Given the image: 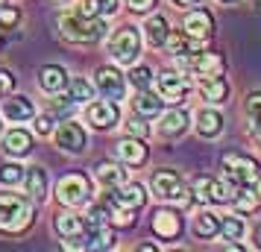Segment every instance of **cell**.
<instances>
[{
  "label": "cell",
  "instance_id": "6da1fadb",
  "mask_svg": "<svg viewBox=\"0 0 261 252\" xmlns=\"http://www.w3.org/2000/svg\"><path fill=\"white\" fill-rule=\"evenodd\" d=\"M62 36L71 38V41H80V44H94L106 36V21L100 15H88V12H68L62 15Z\"/></svg>",
  "mask_w": 261,
  "mask_h": 252
},
{
  "label": "cell",
  "instance_id": "7a4b0ae2",
  "mask_svg": "<svg viewBox=\"0 0 261 252\" xmlns=\"http://www.w3.org/2000/svg\"><path fill=\"white\" fill-rule=\"evenodd\" d=\"M30 223H33V205L18 193H0V229L24 232Z\"/></svg>",
  "mask_w": 261,
  "mask_h": 252
},
{
  "label": "cell",
  "instance_id": "3957f363",
  "mask_svg": "<svg viewBox=\"0 0 261 252\" xmlns=\"http://www.w3.org/2000/svg\"><path fill=\"white\" fill-rule=\"evenodd\" d=\"M138 50H141V36H138L135 26H120V30H115V36L109 38V53H112V59L120 62V65L135 62Z\"/></svg>",
  "mask_w": 261,
  "mask_h": 252
},
{
  "label": "cell",
  "instance_id": "277c9868",
  "mask_svg": "<svg viewBox=\"0 0 261 252\" xmlns=\"http://www.w3.org/2000/svg\"><path fill=\"white\" fill-rule=\"evenodd\" d=\"M153 191L162 197V200H179V203L191 205L194 200L191 197H185V185H182V176H179L176 170H155L153 173Z\"/></svg>",
  "mask_w": 261,
  "mask_h": 252
},
{
  "label": "cell",
  "instance_id": "5b68a950",
  "mask_svg": "<svg viewBox=\"0 0 261 252\" xmlns=\"http://www.w3.org/2000/svg\"><path fill=\"white\" fill-rule=\"evenodd\" d=\"M88 193H91V182L88 176L83 173H71V176H65L59 182V188H56V197H59V203L65 205H83L88 200Z\"/></svg>",
  "mask_w": 261,
  "mask_h": 252
},
{
  "label": "cell",
  "instance_id": "8992f818",
  "mask_svg": "<svg viewBox=\"0 0 261 252\" xmlns=\"http://www.w3.org/2000/svg\"><path fill=\"white\" fill-rule=\"evenodd\" d=\"M85 118H88V123L94 129H109L112 123H118L120 108L115 100H97V103H91V106L85 108Z\"/></svg>",
  "mask_w": 261,
  "mask_h": 252
},
{
  "label": "cell",
  "instance_id": "52a82bcc",
  "mask_svg": "<svg viewBox=\"0 0 261 252\" xmlns=\"http://www.w3.org/2000/svg\"><path fill=\"white\" fill-rule=\"evenodd\" d=\"M97 91L106 97V100H120L123 97V88H126V82H123V73L118 71V68H97Z\"/></svg>",
  "mask_w": 261,
  "mask_h": 252
},
{
  "label": "cell",
  "instance_id": "ba28073f",
  "mask_svg": "<svg viewBox=\"0 0 261 252\" xmlns=\"http://www.w3.org/2000/svg\"><path fill=\"white\" fill-rule=\"evenodd\" d=\"M153 232L162 240H176L182 235V217L170 208H159L153 214Z\"/></svg>",
  "mask_w": 261,
  "mask_h": 252
},
{
  "label": "cell",
  "instance_id": "9c48e42d",
  "mask_svg": "<svg viewBox=\"0 0 261 252\" xmlns=\"http://www.w3.org/2000/svg\"><path fill=\"white\" fill-rule=\"evenodd\" d=\"M191 91V85L185 76H179L176 71H165L162 76H159V94H162V100H167V103H182V97Z\"/></svg>",
  "mask_w": 261,
  "mask_h": 252
},
{
  "label": "cell",
  "instance_id": "30bf717a",
  "mask_svg": "<svg viewBox=\"0 0 261 252\" xmlns=\"http://www.w3.org/2000/svg\"><path fill=\"white\" fill-rule=\"evenodd\" d=\"M56 144L65 150V153H83L85 150V132L80 123L73 120H65L59 129H56Z\"/></svg>",
  "mask_w": 261,
  "mask_h": 252
},
{
  "label": "cell",
  "instance_id": "8fae6325",
  "mask_svg": "<svg viewBox=\"0 0 261 252\" xmlns=\"http://www.w3.org/2000/svg\"><path fill=\"white\" fill-rule=\"evenodd\" d=\"M3 118L12 120V123H24V120L36 118V106H33V100L24 97V94L3 97Z\"/></svg>",
  "mask_w": 261,
  "mask_h": 252
},
{
  "label": "cell",
  "instance_id": "7c38bea8",
  "mask_svg": "<svg viewBox=\"0 0 261 252\" xmlns=\"http://www.w3.org/2000/svg\"><path fill=\"white\" fill-rule=\"evenodd\" d=\"M214 30V21H212V12L208 9H194L191 15H185V36L191 41H202L208 38Z\"/></svg>",
  "mask_w": 261,
  "mask_h": 252
},
{
  "label": "cell",
  "instance_id": "4fadbf2b",
  "mask_svg": "<svg viewBox=\"0 0 261 252\" xmlns=\"http://www.w3.org/2000/svg\"><path fill=\"white\" fill-rule=\"evenodd\" d=\"M106 200L115 205H123V208H141L147 203V191L144 185H126V188H115V191H106Z\"/></svg>",
  "mask_w": 261,
  "mask_h": 252
},
{
  "label": "cell",
  "instance_id": "5bb4252c",
  "mask_svg": "<svg viewBox=\"0 0 261 252\" xmlns=\"http://www.w3.org/2000/svg\"><path fill=\"white\" fill-rule=\"evenodd\" d=\"M188 68L200 76H220L226 62L217 53H194V56H188Z\"/></svg>",
  "mask_w": 261,
  "mask_h": 252
},
{
  "label": "cell",
  "instance_id": "9a60e30c",
  "mask_svg": "<svg viewBox=\"0 0 261 252\" xmlns=\"http://www.w3.org/2000/svg\"><path fill=\"white\" fill-rule=\"evenodd\" d=\"M94 176H97V182H100L103 191H115V188H120V185L126 182V170H120V164L103 161V164L94 167Z\"/></svg>",
  "mask_w": 261,
  "mask_h": 252
},
{
  "label": "cell",
  "instance_id": "2e32d148",
  "mask_svg": "<svg viewBox=\"0 0 261 252\" xmlns=\"http://www.w3.org/2000/svg\"><path fill=\"white\" fill-rule=\"evenodd\" d=\"M38 85H41L47 94H59L62 88L68 85V73H65V68H59V65H44V68L38 71Z\"/></svg>",
  "mask_w": 261,
  "mask_h": 252
},
{
  "label": "cell",
  "instance_id": "e0dca14e",
  "mask_svg": "<svg viewBox=\"0 0 261 252\" xmlns=\"http://www.w3.org/2000/svg\"><path fill=\"white\" fill-rule=\"evenodd\" d=\"M21 182H24L27 193H30L36 203H41V200L47 197V173H44L41 167H27Z\"/></svg>",
  "mask_w": 261,
  "mask_h": 252
},
{
  "label": "cell",
  "instance_id": "ac0fdd59",
  "mask_svg": "<svg viewBox=\"0 0 261 252\" xmlns=\"http://www.w3.org/2000/svg\"><path fill=\"white\" fill-rule=\"evenodd\" d=\"M197 132L202 138H217V135L223 132V115L214 111V108H202L200 115H197Z\"/></svg>",
  "mask_w": 261,
  "mask_h": 252
},
{
  "label": "cell",
  "instance_id": "d6986e66",
  "mask_svg": "<svg viewBox=\"0 0 261 252\" xmlns=\"http://www.w3.org/2000/svg\"><path fill=\"white\" fill-rule=\"evenodd\" d=\"M3 150L9 156H27L33 150V138H30L27 129H9V132L3 135Z\"/></svg>",
  "mask_w": 261,
  "mask_h": 252
},
{
  "label": "cell",
  "instance_id": "ffe728a7",
  "mask_svg": "<svg viewBox=\"0 0 261 252\" xmlns=\"http://www.w3.org/2000/svg\"><path fill=\"white\" fill-rule=\"evenodd\" d=\"M200 94L205 103H214L217 106V103H223L226 97H229V82H226L223 76H205L200 85Z\"/></svg>",
  "mask_w": 261,
  "mask_h": 252
},
{
  "label": "cell",
  "instance_id": "44dd1931",
  "mask_svg": "<svg viewBox=\"0 0 261 252\" xmlns=\"http://www.w3.org/2000/svg\"><path fill=\"white\" fill-rule=\"evenodd\" d=\"M118 156L120 161H126V164H141L144 158H147V147H144V138H123L118 144Z\"/></svg>",
  "mask_w": 261,
  "mask_h": 252
},
{
  "label": "cell",
  "instance_id": "7402d4cb",
  "mask_svg": "<svg viewBox=\"0 0 261 252\" xmlns=\"http://www.w3.org/2000/svg\"><path fill=\"white\" fill-rule=\"evenodd\" d=\"M132 106H135V115H138V118L147 120V118H155V115L162 111L165 100H162V97H155V94H150L147 88H141V91H138V97L132 100Z\"/></svg>",
  "mask_w": 261,
  "mask_h": 252
},
{
  "label": "cell",
  "instance_id": "603a6c76",
  "mask_svg": "<svg viewBox=\"0 0 261 252\" xmlns=\"http://www.w3.org/2000/svg\"><path fill=\"white\" fill-rule=\"evenodd\" d=\"M188 123H191V118H188V111H182V108H173V111H167L165 118H162V135L165 138H173V135H182L185 129H188Z\"/></svg>",
  "mask_w": 261,
  "mask_h": 252
},
{
  "label": "cell",
  "instance_id": "cb8c5ba5",
  "mask_svg": "<svg viewBox=\"0 0 261 252\" xmlns=\"http://www.w3.org/2000/svg\"><path fill=\"white\" fill-rule=\"evenodd\" d=\"M144 33H147V41L153 44V47H165L167 36H170V24H167L165 15H153L147 26H144Z\"/></svg>",
  "mask_w": 261,
  "mask_h": 252
},
{
  "label": "cell",
  "instance_id": "d4e9b609",
  "mask_svg": "<svg viewBox=\"0 0 261 252\" xmlns=\"http://www.w3.org/2000/svg\"><path fill=\"white\" fill-rule=\"evenodd\" d=\"M223 167L226 170H235V173H244L247 179H258V164L247 156H238V153H226L223 156Z\"/></svg>",
  "mask_w": 261,
  "mask_h": 252
},
{
  "label": "cell",
  "instance_id": "484cf974",
  "mask_svg": "<svg viewBox=\"0 0 261 252\" xmlns=\"http://www.w3.org/2000/svg\"><path fill=\"white\" fill-rule=\"evenodd\" d=\"M194 232L202 235V238H214L220 232V217L214 214V211H200L197 220H194Z\"/></svg>",
  "mask_w": 261,
  "mask_h": 252
},
{
  "label": "cell",
  "instance_id": "4316f807",
  "mask_svg": "<svg viewBox=\"0 0 261 252\" xmlns=\"http://www.w3.org/2000/svg\"><path fill=\"white\" fill-rule=\"evenodd\" d=\"M106 214H109L106 203H97V205L88 208V214H85V220H83V226L88 229V235H94V232H100V229L106 226Z\"/></svg>",
  "mask_w": 261,
  "mask_h": 252
},
{
  "label": "cell",
  "instance_id": "83f0119b",
  "mask_svg": "<svg viewBox=\"0 0 261 252\" xmlns=\"http://www.w3.org/2000/svg\"><path fill=\"white\" fill-rule=\"evenodd\" d=\"M247 115H249V126L255 141H261V91H252L247 100Z\"/></svg>",
  "mask_w": 261,
  "mask_h": 252
},
{
  "label": "cell",
  "instance_id": "f1b7e54d",
  "mask_svg": "<svg viewBox=\"0 0 261 252\" xmlns=\"http://www.w3.org/2000/svg\"><path fill=\"white\" fill-rule=\"evenodd\" d=\"M220 235H223L229 243L244 238V220L241 217H220Z\"/></svg>",
  "mask_w": 261,
  "mask_h": 252
},
{
  "label": "cell",
  "instance_id": "f546056e",
  "mask_svg": "<svg viewBox=\"0 0 261 252\" xmlns=\"http://www.w3.org/2000/svg\"><path fill=\"white\" fill-rule=\"evenodd\" d=\"M56 232H59L62 238H73V235H80V232H83V217H73V214L56 217Z\"/></svg>",
  "mask_w": 261,
  "mask_h": 252
},
{
  "label": "cell",
  "instance_id": "4dcf8cb0",
  "mask_svg": "<svg viewBox=\"0 0 261 252\" xmlns=\"http://www.w3.org/2000/svg\"><path fill=\"white\" fill-rule=\"evenodd\" d=\"M68 97L73 103H85V100L94 97V85L85 82V79H73V82H68Z\"/></svg>",
  "mask_w": 261,
  "mask_h": 252
},
{
  "label": "cell",
  "instance_id": "1f68e13d",
  "mask_svg": "<svg viewBox=\"0 0 261 252\" xmlns=\"http://www.w3.org/2000/svg\"><path fill=\"white\" fill-rule=\"evenodd\" d=\"M165 47H167V53H173V56H185V53H194V47H191V38L188 36H167V41H165Z\"/></svg>",
  "mask_w": 261,
  "mask_h": 252
},
{
  "label": "cell",
  "instance_id": "d6a6232c",
  "mask_svg": "<svg viewBox=\"0 0 261 252\" xmlns=\"http://www.w3.org/2000/svg\"><path fill=\"white\" fill-rule=\"evenodd\" d=\"M118 9V0H85V6H83V12L88 15H112Z\"/></svg>",
  "mask_w": 261,
  "mask_h": 252
},
{
  "label": "cell",
  "instance_id": "836d02e7",
  "mask_svg": "<svg viewBox=\"0 0 261 252\" xmlns=\"http://www.w3.org/2000/svg\"><path fill=\"white\" fill-rule=\"evenodd\" d=\"M129 79H132V85H135L138 91H141V88H150V82H153V71H150L147 65H138V68H132Z\"/></svg>",
  "mask_w": 261,
  "mask_h": 252
},
{
  "label": "cell",
  "instance_id": "e575fe53",
  "mask_svg": "<svg viewBox=\"0 0 261 252\" xmlns=\"http://www.w3.org/2000/svg\"><path fill=\"white\" fill-rule=\"evenodd\" d=\"M21 179H24V167L21 164H3L0 167V182L3 185H18Z\"/></svg>",
  "mask_w": 261,
  "mask_h": 252
},
{
  "label": "cell",
  "instance_id": "d590c367",
  "mask_svg": "<svg viewBox=\"0 0 261 252\" xmlns=\"http://www.w3.org/2000/svg\"><path fill=\"white\" fill-rule=\"evenodd\" d=\"M18 21H21V12L15 9V6H0V26L3 30H12V26H18Z\"/></svg>",
  "mask_w": 261,
  "mask_h": 252
},
{
  "label": "cell",
  "instance_id": "8d00e7d4",
  "mask_svg": "<svg viewBox=\"0 0 261 252\" xmlns=\"http://www.w3.org/2000/svg\"><path fill=\"white\" fill-rule=\"evenodd\" d=\"M91 238H94V243H91L94 249H109V246L115 243V229H100V232H94Z\"/></svg>",
  "mask_w": 261,
  "mask_h": 252
},
{
  "label": "cell",
  "instance_id": "74e56055",
  "mask_svg": "<svg viewBox=\"0 0 261 252\" xmlns=\"http://www.w3.org/2000/svg\"><path fill=\"white\" fill-rule=\"evenodd\" d=\"M126 132H129V135H135V138H147V132H150V126H147V123H144L141 118H135V120H129V123H126Z\"/></svg>",
  "mask_w": 261,
  "mask_h": 252
},
{
  "label": "cell",
  "instance_id": "f35d334b",
  "mask_svg": "<svg viewBox=\"0 0 261 252\" xmlns=\"http://www.w3.org/2000/svg\"><path fill=\"white\" fill-rule=\"evenodd\" d=\"M53 123H56V120H53V111H50V115H38L36 118V132L38 135H50Z\"/></svg>",
  "mask_w": 261,
  "mask_h": 252
},
{
  "label": "cell",
  "instance_id": "ab89813d",
  "mask_svg": "<svg viewBox=\"0 0 261 252\" xmlns=\"http://www.w3.org/2000/svg\"><path fill=\"white\" fill-rule=\"evenodd\" d=\"M50 108H53V111H71L73 108V100L71 97H53V100H50Z\"/></svg>",
  "mask_w": 261,
  "mask_h": 252
},
{
  "label": "cell",
  "instance_id": "60d3db41",
  "mask_svg": "<svg viewBox=\"0 0 261 252\" xmlns=\"http://www.w3.org/2000/svg\"><path fill=\"white\" fill-rule=\"evenodd\" d=\"M126 6H129L132 12H150L155 6V0H126Z\"/></svg>",
  "mask_w": 261,
  "mask_h": 252
},
{
  "label": "cell",
  "instance_id": "b9f144b4",
  "mask_svg": "<svg viewBox=\"0 0 261 252\" xmlns=\"http://www.w3.org/2000/svg\"><path fill=\"white\" fill-rule=\"evenodd\" d=\"M12 85H15L12 73H9V71H0V97L6 94V91H12Z\"/></svg>",
  "mask_w": 261,
  "mask_h": 252
},
{
  "label": "cell",
  "instance_id": "7bdbcfd3",
  "mask_svg": "<svg viewBox=\"0 0 261 252\" xmlns=\"http://www.w3.org/2000/svg\"><path fill=\"white\" fill-rule=\"evenodd\" d=\"M252 238H255V246H258V249H261V223H258V226H255V232H252Z\"/></svg>",
  "mask_w": 261,
  "mask_h": 252
},
{
  "label": "cell",
  "instance_id": "ee69618b",
  "mask_svg": "<svg viewBox=\"0 0 261 252\" xmlns=\"http://www.w3.org/2000/svg\"><path fill=\"white\" fill-rule=\"evenodd\" d=\"M173 3H176V6H197L200 0H173Z\"/></svg>",
  "mask_w": 261,
  "mask_h": 252
},
{
  "label": "cell",
  "instance_id": "f6af8a7d",
  "mask_svg": "<svg viewBox=\"0 0 261 252\" xmlns=\"http://www.w3.org/2000/svg\"><path fill=\"white\" fill-rule=\"evenodd\" d=\"M252 188H255V197H258V203H261V176L252 182Z\"/></svg>",
  "mask_w": 261,
  "mask_h": 252
},
{
  "label": "cell",
  "instance_id": "bcb514c9",
  "mask_svg": "<svg viewBox=\"0 0 261 252\" xmlns=\"http://www.w3.org/2000/svg\"><path fill=\"white\" fill-rule=\"evenodd\" d=\"M223 3H238V0H223Z\"/></svg>",
  "mask_w": 261,
  "mask_h": 252
},
{
  "label": "cell",
  "instance_id": "7dc6e473",
  "mask_svg": "<svg viewBox=\"0 0 261 252\" xmlns=\"http://www.w3.org/2000/svg\"><path fill=\"white\" fill-rule=\"evenodd\" d=\"M255 6H261V0H255Z\"/></svg>",
  "mask_w": 261,
  "mask_h": 252
},
{
  "label": "cell",
  "instance_id": "c3c4849f",
  "mask_svg": "<svg viewBox=\"0 0 261 252\" xmlns=\"http://www.w3.org/2000/svg\"><path fill=\"white\" fill-rule=\"evenodd\" d=\"M3 3H6V0H0V6H3Z\"/></svg>",
  "mask_w": 261,
  "mask_h": 252
},
{
  "label": "cell",
  "instance_id": "681fc988",
  "mask_svg": "<svg viewBox=\"0 0 261 252\" xmlns=\"http://www.w3.org/2000/svg\"><path fill=\"white\" fill-rule=\"evenodd\" d=\"M0 132H3V123H0Z\"/></svg>",
  "mask_w": 261,
  "mask_h": 252
}]
</instances>
